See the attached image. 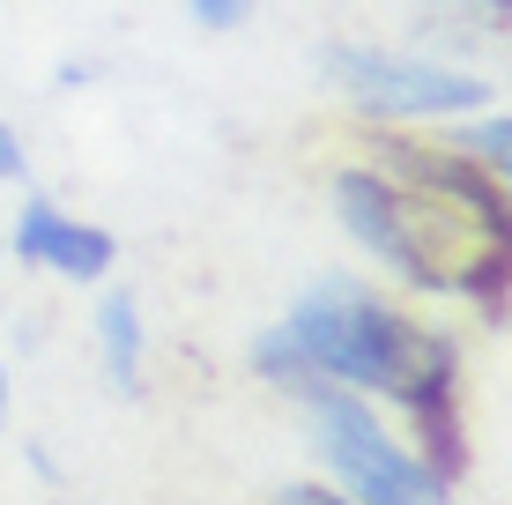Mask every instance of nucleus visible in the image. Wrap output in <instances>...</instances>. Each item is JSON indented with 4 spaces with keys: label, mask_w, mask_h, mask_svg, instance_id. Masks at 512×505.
I'll return each instance as SVG.
<instances>
[{
    "label": "nucleus",
    "mask_w": 512,
    "mask_h": 505,
    "mask_svg": "<svg viewBox=\"0 0 512 505\" xmlns=\"http://www.w3.org/2000/svg\"><path fill=\"white\" fill-rule=\"evenodd\" d=\"M282 327L297 335V350L327 372V387H349L364 402H379L394 424L461 402V342L453 327L423 320L401 298L372 290L364 275H320L305 283L282 312Z\"/></svg>",
    "instance_id": "1"
},
{
    "label": "nucleus",
    "mask_w": 512,
    "mask_h": 505,
    "mask_svg": "<svg viewBox=\"0 0 512 505\" xmlns=\"http://www.w3.org/2000/svg\"><path fill=\"white\" fill-rule=\"evenodd\" d=\"M327 208H334L349 246L372 260L394 290H409V298H446L453 260H461V246H475V231L461 216L416 201L409 186H394L379 164H364V156H349V164L327 171Z\"/></svg>",
    "instance_id": "2"
},
{
    "label": "nucleus",
    "mask_w": 512,
    "mask_h": 505,
    "mask_svg": "<svg viewBox=\"0 0 512 505\" xmlns=\"http://www.w3.org/2000/svg\"><path fill=\"white\" fill-rule=\"evenodd\" d=\"M320 82L357 127H446V119L498 97L483 67L423 45H372V38H327Z\"/></svg>",
    "instance_id": "3"
},
{
    "label": "nucleus",
    "mask_w": 512,
    "mask_h": 505,
    "mask_svg": "<svg viewBox=\"0 0 512 505\" xmlns=\"http://www.w3.org/2000/svg\"><path fill=\"white\" fill-rule=\"evenodd\" d=\"M297 416H305V446L320 461V476L342 498H357V505H453V491L409 454V439L394 431V416L379 402H364L349 387H327Z\"/></svg>",
    "instance_id": "4"
},
{
    "label": "nucleus",
    "mask_w": 512,
    "mask_h": 505,
    "mask_svg": "<svg viewBox=\"0 0 512 505\" xmlns=\"http://www.w3.org/2000/svg\"><path fill=\"white\" fill-rule=\"evenodd\" d=\"M364 142V164H379L394 186H409L416 201L446 208V216H461L475 238H505L512 246V201H505V179H490V171H475L468 156H453L438 134L423 127H357Z\"/></svg>",
    "instance_id": "5"
},
{
    "label": "nucleus",
    "mask_w": 512,
    "mask_h": 505,
    "mask_svg": "<svg viewBox=\"0 0 512 505\" xmlns=\"http://www.w3.org/2000/svg\"><path fill=\"white\" fill-rule=\"evenodd\" d=\"M0 253H15L23 268L52 275V283H75V290H104L112 268H119V238L104 231V223L75 216V208H60L52 194L15 201V223H8V238H0Z\"/></svg>",
    "instance_id": "6"
},
{
    "label": "nucleus",
    "mask_w": 512,
    "mask_h": 505,
    "mask_svg": "<svg viewBox=\"0 0 512 505\" xmlns=\"http://www.w3.org/2000/svg\"><path fill=\"white\" fill-rule=\"evenodd\" d=\"M90 335H97V364H104V379H112V394L134 402V394L149 387V320H141V298L119 290V283H104Z\"/></svg>",
    "instance_id": "7"
},
{
    "label": "nucleus",
    "mask_w": 512,
    "mask_h": 505,
    "mask_svg": "<svg viewBox=\"0 0 512 505\" xmlns=\"http://www.w3.org/2000/svg\"><path fill=\"white\" fill-rule=\"evenodd\" d=\"M446 298H461L490 335H505V312H512V246H505V238H475V246H461Z\"/></svg>",
    "instance_id": "8"
},
{
    "label": "nucleus",
    "mask_w": 512,
    "mask_h": 505,
    "mask_svg": "<svg viewBox=\"0 0 512 505\" xmlns=\"http://www.w3.org/2000/svg\"><path fill=\"white\" fill-rule=\"evenodd\" d=\"M245 364H253V379H260L268 394H282L290 409H305V402H320V394H327V372L297 350V335H290L282 320H268L253 342H245Z\"/></svg>",
    "instance_id": "9"
},
{
    "label": "nucleus",
    "mask_w": 512,
    "mask_h": 505,
    "mask_svg": "<svg viewBox=\"0 0 512 505\" xmlns=\"http://www.w3.org/2000/svg\"><path fill=\"white\" fill-rule=\"evenodd\" d=\"M423 134H438L453 156H468V164L490 171V179H505V171H512V112H505V97L475 104V112L446 119V127H423Z\"/></svg>",
    "instance_id": "10"
},
{
    "label": "nucleus",
    "mask_w": 512,
    "mask_h": 505,
    "mask_svg": "<svg viewBox=\"0 0 512 505\" xmlns=\"http://www.w3.org/2000/svg\"><path fill=\"white\" fill-rule=\"evenodd\" d=\"M268 505H357V498H342L327 476H290V483H275Z\"/></svg>",
    "instance_id": "11"
},
{
    "label": "nucleus",
    "mask_w": 512,
    "mask_h": 505,
    "mask_svg": "<svg viewBox=\"0 0 512 505\" xmlns=\"http://www.w3.org/2000/svg\"><path fill=\"white\" fill-rule=\"evenodd\" d=\"M0 186H30V149H23L8 112H0Z\"/></svg>",
    "instance_id": "12"
},
{
    "label": "nucleus",
    "mask_w": 512,
    "mask_h": 505,
    "mask_svg": "<svg viewBox=\"0 0 512 505\" xmlns=\"http://www.w3.org/2000/svg\"><path fill=\"white\" fill-rule=\"evenodd\" d=\"M186 15H193L201 30H216V38H223V30H238L245 15H253V0H186Z\"/></svg>",
    "instance_id": "13"
},
{
    "label": "nucleus",
    "mask_w": 512,
    "mask_h": 505,
    "mask_svg": "<svg viewBox=\"0 0 512 505\" xmlns=\"http://www.w3.org/2000/svg\"><path fill=\"white\" fill-rule=\"evenodd\" d=\"M416 8H446V15H475V23H490V30H505V15H512V0H416Z\"/></svg>",
    "instance_id": "14"
},
{
    "label": "nucleus",
    "mask_w": 512,
    "mask_h": 505,
    "mask_svg": "<svg viewBox=\"0 0 512 505\" xmlns=\"http://www.w3.org/2000/svg\"><path fill=\"white\" fill-rule=\"evenodd\" d=\"M8 409H15V372H8V357H0V431H8Z\"/></svg>",
    "instance_id": "15"
}]
</instances>
